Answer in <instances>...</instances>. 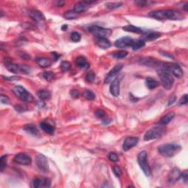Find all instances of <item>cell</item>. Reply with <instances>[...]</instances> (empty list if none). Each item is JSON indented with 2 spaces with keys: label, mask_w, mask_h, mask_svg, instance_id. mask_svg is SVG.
Segmentation results:
<instances>
[{
  "label": "cell",
  "mask_w": 188,
  "mask_h": 188,
  "mask_svg": "<svg viewBox=\"0 0 188 188\" xmlns=\"http://www.w3.org/2000/svg\"><path fill=\"white\" fill-rule=\"evenodd\" d=\"M148 16L156 20H181L183 16L178 11L174 10H159L151 11Z\"/></svg>",
  "instance_id": "cell-1"
},
{
  "label": "cell",
  "mask_w": 188,
  "mask_h": 188,
  "mask_svg": "<svg viewBox=\"0 0 188 188\" xmlns=\"http://www.w3.org/2000/svg\"><path fill=\"white\" fill-rule=\"evenodd\" d=\"M157 74L160 79V82L163 87L166 90H171L174 83L173 74L163 66L158 69Z\"/></svg>",
  "instance_id": "cell-2"
},
{
  "label": "cell",
  "mask_w": 188,
  "mask_h": 188,
  "mask_svg": "<svg viewBox=\"0 0 188 188\" xmlns=\"http://www.w3.org/2000/svg\"><path fill=\"white\" fill-rule=\"evenodd\" d=\"M157 150L162 156L165 157H172L181 151V147L180 145L176 143H167L159 146Z\"/></svg>",
  "instance_id": "cell-3"
},
{
  "label": "cell",
  "mask_w": 188,
  "mask_h": 188,
  "mask_svg": "<svg viewBox=\"0 0 188 188\" xmlns=\"http://www.w3.org/2000/svg\"><path fill=\"white\" fill-rule=\"evenodd\" d=\"M148 154L146 151H142L138 155V162L140 167L147 177L151 176V168L148 162Z\"/></svg>",
  "instance_id": "cell-4"
},
{
  "label": "cell",
  "mask_w": 188,
  "mask_h": 188,
  "mask_svg": "<svg viewBox=\"0 0 188 188\" xmlns=\"http://www.w3.org/2000/svg\"><path fill=\"white\" fill-rule=\"evenodd\" d=\"M13 92L18 98L20 99L24 102H32L34 100V97L30 93L27 91L24 87L21 86V85H18V86L14 87L13 88Z\"/></svg>",
  "instance_id": "cell-5"
},
{
  "label": "cell",
  "mask_w": 188,
  "mask_h": 188,
  "mask_svg": "<svg viewBox=\"0 0 188 188\" xmlns=\"http://www.w3.org/2000/svg\"><path fill=\"white\" fill-rule=\"evenodd\" d=\"M165 133V129L163 126H156V127L150 129L146 132L144 135V140L146 141H151V140L157 139L161 138Z\"/></svg>",
  "instance_id": "cell-6"
},
{
  "label": "cell",
  "mask_w": 188,
  "mask_h": 188,
  "mask_svg": "<svg viewBox=\"0 0 188 188\" xmlns=\"http://www.w3.org/2000/svg\"><path fill=\"white\" fill-rule=\"evenodd\" d=\"M5 66L9 71L14 74H29L31 71V68L29 66H27V65H17V64L7 62V63H5Z\"/></svg>",
  "instance_id": "cell-7"
},
{
  "label": "cell",
  "mask_w": 188,
  "mask_h": 188,
  "mask_svg": "<svg viewBox=\"0 0 188 188\" xmlns=\"http://www.w3.org/2000/svg\"><path fill=\"white\" fill-rule=\"evenodd\" d=\"M89 31L91 32L96 38H107L112 34V30L110 29H106L99 26L94 25L89 27Z\"/></svg>",
  "instance_id": "cell-8"
},
{
  "label": "cell",
  "mask_w": 188,
  "mask_h": 188,
  "mask_svg": "<svg viewBox=\"0 0 188 188\" xmlns=\"http://www.w3.org/2000/svg\"><path fill=\"white\" fill-rule=\"evenodd\" d=\"M35 162L37 167L39 168L43 173H47L49 170V163H48L47 158L44 155L38 154L35 157Z\"/></svg>",
  "instance_id": "cell-9"
},
{
  "label": "cell",
  "mask_w": 188,
  "mask_h": 188,
  "mask_svg": "<svg viewBox=\"0 0 188 188\" xmlns=\"http://www.w3.org/2000/svg\"><path fill=\"white\" fill-rule=\"evenodd\" d=\"M14 161L16 163L22 165H29L32 162V159L29 154L26 153H20L15 156Z\"/></svg>",
  "instance_id": "cell-10"
},
{
  "label": "cell",
  "mask_w": 188,
  "mask_h": 188,
  "mask_svg": "<svg viewBox=\"0 0 188 188\" xmlns=\"http://www.w3.org/2000/svg\"><path fill=\"white\" fill-rule=\"evenodd\" d=\"M163 67L168 69L173 76H175L177 78H181L183 77V71L181 68L177 64H168V65H163Z\"/></svg>",
  "instance_id": "cell-11"
},
{
  "label": "cell",
  "mask_w": 188,
  "mask_h": 188,
  "mask_svg": "<svg viewBox=\"0 0 188 188\" xmlns=\"http://www.w3.org/2000/svg\"><path fill=\"white\" fill-rule=\"evenodd\" d=\"M133 41H134V40L132 38L122 37L115 41V46L117 48H120V49H125V48L132 47Z\"/></svg>",
  "instance_id": "cell-12"
},
{
  "label": "cell",
  "mask_w": 188,
  "mask_h": 188,
  "mask_svg": "<svg viewBox=\"0 0 188 188\" xmlns=\"http://www.w3.org/2000/svg\"><path fill=\"white\" fill-rule=\"evenodd\" d=\"M122 68H123V65H121V64H118V65H115V66L113 68L108 74H107L106 77H105V83L108 84L110 83L111 82H113V81L115 80L117 74L121 71Z\"/></svg>",
  "instance_id": "cell-13"
},
{
  "label": "cell",
  "mask_w": 188,
  "mask_h": 188,
  "mask_svg": "<svg viewBox=\"0 0 188 188\" xmlns=\"http://www.w3.org/2000/svg\"><path fill=\"white\" fill-rule=\"evenodd\" d=\"M51 186V180L47 178H36L32 181V187L35 188L49 187Z\"/></svg>",
  "instance_id": "cell-14"
},
{
  "label": "cell",
  "mask_w": 188,
  "mask_h": 188,
  "mask_svg": "<svg viewBox=\"0 0 188 188\" xmlns=\"http://www.w3.org/2000/svg\"><path fill=\"white\" fill-rule=\"evenodd\" d=\"M139 139L137 137H129V138H126L123 144V149L125 151H127L132 148L136 146L138 143Z\"/></svg>",
  "instance_id": "cell-15"
},
{
  "label": "cell",
  "mask_w": 188,
  "mask_h": 188,
  "mask_svg": "<svg viewBox=\"0 0 188 188\" xmlns=\"http://www.w3.org/2000/svg\"><path fill=\"white\" fill-rule=\"evenodd\" d=\"M110 93L114 96L117 97L119 96L120 94V81L118 78H115L114 80L112 82L111 85H110Z\"/></svg>",
  "instance_id": "cell-16"
},
{
  "label": "cell",
  "mask_w": 188,
  "mask_h": 188,
  "mask_svg": "<svg viewBox=\"0 0 188 188\" xmlns=\"http://www.w3.org/2000/svg\"><path fill=\"white\" fill-rule=\"evenodd\" d=\"M28 14L35 21H42L45 20V16H44V14L41 11H37V10H29L28 11Z\"/></svg>",
  "instance_id": "cell-17"
},
{
  "label": "cell",
  "mask_w": 188,
  "mask_h": 188,
  "mask_svg": "<svg viewBox=\"0 0 188 188\" xmlns=\"http://www.w3.org/2000/svg\"><path fill=\"white\" fill-rule=\"evenodd\" d=\"M181 173L179 168H174L168 176V181L170 183L176 182L181 178Z\"/></svg>",
  "instance_id": "cell-18"
},
{
  "label": "cell",
  "mask_w": 188,
  "mask_h": 188,
  "mask_svg": "<svg viewBox=\"0 0 188 188\" xmlns=\"http://www.w3.org/2000/svg\"><path fill=\"white\" fill-rule=\"evenodd\" d=\"M96 43L99 47L104 49H109L112 45L107 38H96Z\"/></svg>",
  "instance_id": "cell-19"
},
{
  "label": "cell",
  "mask_w": 188,
  "mask_h": 188,
  "mask_svg": "<svg viewBox=\"0 0 188 188\" xmlns=\"http://www.w3.org/2000/svg\"><path fill=\"white\" fill-rule=\"evenodd\" d=\"M88 6L89 5L87 4V3L85 2V1L80 2H77V4L75 5L74 8V11L77 14H82V13L85 12V11H87V8H88Z\"/></svg>",
  "instance_id": "cell-20"
},
{
  "label": "cell",
  "mask_w": 188,
  "mask_h": 188,
  "mask_svg": "<svg viewBox=\"0 0 188 188\" xmlns=\"http://www.w3.org/2000/svg\"><path fill=\"white\" fill-rule=\"evenodd\" d=\"M122 29L124 31H126V32H133V33L137 34H144L145 32H146V31L144 30V29L133 25H126L122 27Z\"/></svg>",
  "instance_id": "cell-21"
},
{
  "label": "cell",
  "mask_w": 188,
  "mask_h": 188,
  "mask_svg": "<svg viewBox=\"0 0 188 188\" xmlns=\"http://www.w3.org/2000/svg\"><path fill=\"white\" fill-rule=\"evenodd\" d=\"M175 116V113L174 112H170L169 113L166 114L165 116H163L161 118L160 121H159L158 124L160 125V126H165V125H167L168 123H169L170 122L174 119Z\"/></svg>",
  "instance_id": "cell-22"
},
{
  "label": "cell",
  "mask_w": 188,
  "mask_h": 188,
  "mask_svg": "<svg viewBox=\"0 0 188 188\" xmlns=\"http://www.w3.org/2000/svg\"><path fill=\"white\" fill-rule=\"evenodd\" d=\"M35 62H37L39 66L42 68H47L49 67L52 64V62L49 59L45 58V57H37L35 59Z\"/></svg>",
  "instance_id": "cell-23"
},
{
  "label": "cell",
  "mask_w": 188,
  "mask_h": 188,
  "mask_svg": "<svg viewBox=\"0 0 188 188\" xmlns=\"http://www.w3.org/2000/svg\"><path fill=\"white\" fill-rule=\"evenodd\" d=\"M24 130L27 132V133H29V135H32L33 136H38L39 135V131L36 126H35L32 124H28L24 126Z\"/></svg>",
  "instance_id": "cell-24"
},
{
  "label": "cell",
  "mask_w": 188,
  "mask_h": 188,
  "mask_svg": "<svg viewBox=\"0 0 188 188\" xmlns=\"http://www.w3.org/2000/svg\"><path fill=\"white\" fill-rule=\"evenodd\" d=\"M41 128L46 133L49 135H52L54 134V127L52 125L49 124V123H46V122H41L40 123Z\"/></svg>",
  "instance_id": "cell-25"
},
{
  "label": "cell",
  "mask_w": 188,
  "mask_h": 188,
  "mask_svg": "<svg viewBox=\"0 0 188 188\" xmlns=\"http://www.w3.org/2000/svg\"><path fill=\"white\" fill-rule=\"evenodd\" d=\"M76 63H77V66L82 68L87 69L89 68V64L87 63L86 59L84 57H82V56L78 57L76 59Z\"/></svg>",
  "instance_id": "cell-26"
},
{
  "label": "cell",
  "mask_w": 188,
  "mask_h": 188,
  "mask_svg": "<svg viewBox=\"0 0 188 188\" xmlns=\"http://www.w3.org/2000/svg\"><path fill=\"white\" fill-rule=\"evenodd\" d=\"M37 96L42 101L49 100L51 98V93L47 90H40L38 91Z\"/></svg>",
  "instance_id": "cell-27"
},
{
  "label": "cell",
  "mask_w": 188,
  "mask_h": 188,
  "mask_svg": "<svg viewBox=\"0 0 188 188\" xmlns=\"http://www.w3.org/2000/svg\"><path fill=\"white\" fill-rule=\"evenodd\" d=\"M146 85L147 86L148 89L152 90V89H154L155 87H156L159 85V82L156 80H154V79L151 78V77H148L146 80Z\"/></svg>",
  "instance_id": "cell-28"
},
{
  "label": "cell",
  "mask_w": 188,
  "mask_h": 188,
  "mask_svg": "<svg viewBox=\"0 0 188 188\" xmlns=\"http://www.w3.org/2000/svg\"><path fill=\"white\" fill-rule=\"evenodd\" d=\"M145 45H146V43H145L144 41L134 40L132 45V49L134 51H137V50H138V49L143 48Z\"/></svg>",
  "instance_id": "cell-29"
},
{
  "label": "cell",
  "mask_w": 188,
  "mask_h": 188,
  "mask_svg": "<svg viewBox=\"0 0 188 188\" xmlns=\"http://www.w3.org/2000/svg\"><path fill=\"white\" fill-rule=\"evenodd\" d=\"M63 17L67 20H73V19H77V14L73 11H68L63 15Z\"/></svg>",
  "instance_id": "cell-30"
},
{
  "label": "cell",
  "mask_w": 188,
  "mask_h": 188,
  "mask_svg": "<svg viewBox=\"0 0 188 188\" xmlns=\"http://www.w3.org/2000/svg\"><path fill=\"white\" fill-rule=\"evenodd\" d=\"M161 34L159 33V32H149L147 35H146V37H145V39L147 41H154L157 39L158 38L160 37Z\"/></svg>",
  "instance_id": "cell-31"
},
{
  "label": "cell",
  "mask_w": 188,
  "mask_h": 188,
  "mask_svg": "<svg viewBox=\"0 0 188 188\" xmlns=\"http://www.w3.org/2000/svg\"><path fill=\"white\" fill-rule=\"evenodd\" d=\"M83 96L86 99L90 100V101H93L96 99L95 93L90 90H85L83 93Z\"/></svg>",
  "instance_id": "cell-32"
},
{
  "label": "cell",
  "mask_w": 188,
  "mask_h": 188,
  "mask_svg": "<svg viewBox=\"0 0 188 188\" xmlns=\"http://www.w3.org/2000/svg\"><path fill=\"white\" fill-rule=\"evenodd\" d=\"M106 8H108L110 10H114L117 9V8H121L122 6L121 2H107L105 4Z\"/></svg>",
  "instance_id": "cell-33"
},
{
  "label": "cell",
  "mask_w": 188,
  "mask_h": 188,
  "mask_svg": "<svg viewBox=\"0 0 188 188\" xmlns=\"http://www.w3.org/2000/svg\"><path fill=\"white\" fill-rule=\"evenodd\" d=\"M7 155H4L0 158V171L1 172H3L5 168L7 166Z\"/></svg>",
  "instance_id": "cell-34"
},
{
  "label": "cell",
  "mask_w": 188,
  "mask_h": 188,
  "mask_svg": "<svg viewBox=\"0 0 188 188\" xmlns=\"http://www.w3.org/2000/svg\"><path fill=\"white\" fill-rule=\"evenodd\" d=\"M128 53L125 51H119V52H115L114 54H113V57L115 59H123L124 57H126L127 56Z\"/></svg>",
  "instance_id": "cell-35"
},
{
  "label": "cell",
  "mask_w": 188,
  "mask_h": 188,
  "mask_svg": "<svg viewBox=\"0 0 188 188\" xmlns=\"http://www.w3.org/2000/svg\"><path fill=\"white\" fill-rule=\"evenodd\" d=\"M71 67V64L68 61H62L60 63V69L62 71H68Z\"/></svg>",
  "instance_id": "cell-36"
},
{
  "label": "cell",
  "mask_w": 188,
  "mask_h": 188,
  "mask_svg": "<svg viewBox=\"0 0 188 188\" xmlns=\"http://www.w3.org/2000/svg\"><path fill=\"white\" fill-rule=\"evenodd\" d=\"M71 38L74 42H80L81 40V35L77 32H73L71 34Z\"/></svg>",
  "instance_id": "cell-37"
},
{
  "label": "cell",
  "mask_w": 188,
  "mask_h": 188,
  "mask_svg": "<svg viewBox=\"0 0 188 188\" xmlns=\"http://www.w3.org/2000/svg\"><path fill=\"white\" fill-rule=\"evenodd\" d=\"M54 74L52 71H46L43 74V77L47 81H51L54 78Z\"/></svg>",
  "instance_id": "cell-38"
},
{
  "label": "cell",
  "mask_w": 188,
  "mask_h": 188,
  "mask_svg": "<svg viewBox=\"0 0 188 188\" xmlns=\"http://www.w3.org/2000/svg\"><path fill=\"white\" fill-rule=\"evenodd\" d=\"M96 115L99 118H101L102 120L105 119V118H107L106 113H105L104 110H100V109H99V110H97L96 111Z\"/></svg>",
  "instance_id": "cell-39"
},
{
  "label": "cell",
  "mask_w": 188,
  "mask_h": 188,
  "mask_svg": "<svg viewBox=\"0 0 188 188\" xmlns=\"http://www.w3.org/2000/svg\"><path fill=\"white\" fill-rule=\"evenodd\" d=\"M113 171L114 174L117 176V177H121L122 176V174H123L121 168L118 167V166H114L113 168Z\"/></svg>",
  "instance_id": "cell-40"
},
{
  "label": "cell",
  "mask_w": 188,
  "mask_h": 188,
  "mask_svg": "<svg viewBox=\"0 0 188 188\" xmlns=\"http://www.w3.org/2000/svg\"><path fill=\"white\" fill-rule=\"evenodd\" d=\"M96 79V76L95 74L93 72L90 71L89 72L88 74L86 75V77H85V80H86L87 82H93Z\"/></svg>",
  "instance_id": "cell-41"
},
{
  "label": "cell",
  "mask_w": 188,
  "mask_h": 188,
  "mask_svg": "<svg viewBox=\"0 0 188 188\" xmlns=\"http://www.w3.org/2000/svg\"><path fill=\"white\" fill-rule=\"evenodd\" d=\"M108 159H110V161L113 162H115L118 161V154H115V153L111 152V153H110L108 155Z\"/></svg>",
  "instance_id": "cell-42"
},
{
  "label": "cell",
  "mask_w": 188,
  "mask_h": 188,
  "mask_svg": "<svg viewBox=\"0 0 188 188\" xmlns=\"http://www.w3.org/2000/svg\"><path fill=\"white\" fill-rule=\"evenodd\" d=\"M15 110H16L17 112H19V113H24V112L27 111V110H28V108H27V107L25 106H23V105H16V106L14 107Z\"/></svg>",
  "instance_id": "cell-43"
},
{
  "label": "cell",
  "mask_w": 188,
  "mask_h": 188,
  "mask_svg": "<svg viewBox=\"0 0 188 188\" xmlns=\"http://www.w3.org/2000/svg\"><path fill=\"white\" fill-rule=\"evenodd\" d=\"M187 102H188V96L187 94H184V95L181 97V99L179 100V105H187Z\"/></svg>",
  "instance_id": "cell-44"
},
{
  "label": "cell",
  "mask_w": 188,
  "mask_h": 188,
  "mask_svg": "<svg viewBox=\"0 0 188 188\" xmlns=\"http://www.w3.org/2000/svg\"><path fill=\"white\" fill-rule=\"evenodd\" d=\"M1 103L5 104V105H8L10 103V99L7 96H5L3 94L1 95Z\"/></svg>",
  "instance_id": "cell-45"
},
{
  "label": "cell",
  "mask_w": 188,
  "mask_h": 188,
  "mask_svg": "<svg viewBox=\"0 0 188 188\" xmlns=\"http://www.w3.org/2000/svg\"><path fill=\"white\" fill-rule=\"evenodd\" d=\"M181 178H182L183 181L185 184H187V181H188V172L187 171H184V172H182L181 174Z\"/></svg>",
  "instance_id": "cell-46"
},
{
  "label": "cell",
  "mask_w": 188,
  "mask_h": 188,
  "mask_svg": "<svg viewBox=\"0 0 188 188\" xmlns=\"http://www.w3.org/2000/svg\"><path fill=\"white\" fill-rule=\"evenodd\" d=\"M71 96L74 99H78L80 96V93L77 90H72L70 92Z\"/></svg>",
  "instance_id": "cell-47"
},
{
  "label": "cell",
  "mask_w": 188,
  "mask_h": 188,
  "mask_svg": "<svg viewBox=\"0 0 188 188\" xmlns=\"http://www.w3.org/2000/svg\"><path fill=\"white\" fill-rule=\"evenodd\" d=\"M3 79L5 80H8V81H14V80H20V77H17V76H13V77H4L3 76Z\"/></svg>",
  "instance_id": "cell-48"
},
{
  "label": "cell",
  "mask_w": 188,
  "mask_h": 188,
  "mask_svg": "<svg viewBox=\"0 0 188 188\" xmlns=\"http://www.w3.org/2000/svg\"><path fill=\"white\" fill-rule=\"evenodd\" d=\"M135 3L138 5V6H141V7H144L148 4V2L143 1V0H138V1H135Z\"/></svg>",
  "instance_id": "cell-49"
},
{
  "label": "cell",
  "mask_w": 188,
  "mask_h": 188,
  "mask_svg": "<svg viewBox=\"0 0 188 188\" xmlns=\"http://www.w3.org/2000/svg\"><path fill=\"white\" fill-rule=\"evenodd\" d=\"M20 56L21 58L24 59V60H30V56H29L26 53H21Z\"/></svg>",
  "instance_id": "cell-50"
},
{
  "label": "cell",
  "mask_w": 188,
  "mask_h": 188,
  "mask_svg": "<svg viewBox=\"0 0 188 188\" xmlns=\"http://www.w3.org/2000/svg\"><path fill=\"white\" fill-rule=\"evenodd\" d=\"M110 121H111V120H110V118H108V117H107L106 118H105V119L102 120V123H103L104 125H108V124H109V123H110Z\"/></svg>",
  "instance_id": "cell-51"
},
{
  "label": "cell",
  "mask_w": 188,
  "mask_h": 188,
  "mask_svg": "<svg viewBox=\"0 0 188 188\" xmlns=\"http://www.w3.org/2000/svg\"><path fill=\"white\" fill-rule=\"evenodd\" d=\"M162 55H164V56H165V57H170V58H172V59H174V57H173V56H172V55H171V54H168V52H162Z\"/></svg>",
  "instance_id": "cell-52"
},
{
  "label": "cell",
  "mask_w": 188,
  "mask_h": 188,
  "mask_svg": "<svg viewBox=\"0 0 188 188\" xmlns=\"http://www.w3.org/2000/svg\"><path fill=\"white\" fill-rule=\"evenodd\" d=\"M176 96H173V98H171V99L169 100V102H168V105H172V104L174 103V102H176Z\"/></svg>",
  "instance_id": "cell-53"
},
{
  "label": "cell",
  "mask_w": 188,
  "mask_h": 188,
  "mask_svg": "<svg viewBox=\"0 0 188 188\" xmlns=\"http://www.w3.org/2000/svg\"><path fill=\"white\" fill-rule=\"evenodd\" d=\"M52 55L54 57V59H55V60H57V59H59V57H60V55L59 54H57V52H52Z\"/></svg>",
  "instance_id": "cell-54"
},
{
  "label": "cell",
  "mask_w": 188,
  "mask_h": 188,
  "mask_svg": "<svg viewBox=\"0 0 188 188\" xmlns=\"http://www.w3.org/2000/svg\"><path fill=\"white\" fill-rule=\"evenodd\" d=\"M65 4V2H60V1H59V2H57V5L58 6H60V7H62V5H63Z\"/></svg>",
  "instance_id": "cell-55"
},
{
  "label": "cell",
  "mask_w": 188,
  "mask_h": 188,
  "mask_svg": "<svg viewBox=\"0 0 188 188\" xmlns=\"http://www.w3.org/2000/svg\"><path fill=\"white\" fill-rule=\"evenodd\" d=\"M67 28H68L67 25H62V27H61V29H62V30L65 31V30H67Z\"/></svg>",
  "instance_id": "cell-56"
},
{
  "label": "cell",
  "mask_w": 188,
  "mask_h": 188,
  "mask_svg": "<svg viewBox=\"0 0 188 188\" xmlns=\"http://www.w3.org/2000/svg\"><path fill=\"white\" fill-rule=\"evenodd\" d=\"M187 7H188L187 4H186L185 5H184V7H183V8H184V11H187Z\"/></svg>",
  "instance_id": "cell-57"
}]
</instances>
